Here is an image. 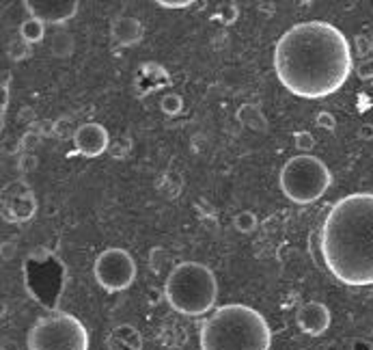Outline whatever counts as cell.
Listing matches in <instances>:
<instances>
[{
	"label": "cell",
	"instance_id": "1",
	"mask_svg": "<svg viewBox=\"0 0 373 350\" xmlns=\"http://www.w3.org/2000/svg\"><path fill=\"white\" fill-rule=\"evenodd\" d=\"M352 69V46L330 22H300L285 31L274 46L276 78L303 100L335 96L347 83Z\"/></svg>",
	"mask_w": 373,
	"mask_h": 350
},
{
	"label": "cell",
	"instance_id": "2",
	"mask_svg": "<svg viewBox=\"0 0 373 350\" xmlns=\"http://www.w3.org/2000/svg\"><path fill=\"white\" fill-rule=\"evenodd\" d=\"M322 257L341 284L373 286V192H352L328 210Z\"/></svg>",
	"mask_w": 373,
	"mask_h": 350
},
{
	"label": "cell",
	"instance_id": "3",
	"mask_svg": "<svg viewBox=\"0 0 373 350\" xmlns=\"http://www.w3.org/2000/svg\"><path fill=\"white\" fill-rule=\"evenodd\" d=\"M201 350H270L268 320L253 307L231 303L218 307L201 326Z\"/></svg>",
	"mask_w": 373,
	"mask_h": 350
},
{
	"label": "cell",
	"instance_id": "4",
	"mask_svg": "<svg viewBox=\"0 0 373 350\" xmlns=\"http://www.w3.org/2000/svg\"><path fill=\"white\" fill-rule=\"evenodd\" d=\"M164 297L182 316H205L214 309L218 299L216 274L201 262H179L167 277Z\"/></svg>",
	"mask_w": 373,
	"mask_h": 350
},
{
	"label": "cell",
	"instance_id": "5",
	"mask_svg": "<svg viewBox=\"0 0 373 350\" xmlns=\"http://www.w3.org/2000/svg\"><path fill=\"white\" fill-rule=\"evenodd\" d=\"M278 182L283 195L289 201L298 205H309L326 195L332 184V173L322 158L313 154H300L283 165Z\"/></svg>",
	"mask_w": 373,
	"mask_h": 350
},
{
	"label": "cell",
	"instance_id": "6",
	"mask_svg": "<svg viewBox=\"0 0 373 350\" xmlns=\"http://www.w3.org/2000/svg\"><path fill=\"white\" fill-rule=\"evenodd\" d=\"M87 326L67 312L41 316L28 331V350H89Z\"/></svg>",
	"mask_w": 373,
	"mask_h": 350
},
{
	"label": "cell",
	"instance_id": "7",
	"mask_svg": "<svg viewBox=\"0 0 373 350\" xmlns=\"http://www.w3.org/2000/svg\"><path fill=\"white\" fill-rule=\"evenodd\" d=\"M93 274L106 292H123L136 282V262L125 249H106L93 264Z\"/></svg>",
	"mask_w": 373,
	"mask_h": 350
},
{
	"label": "cell",
	"instance_id": "8",
	"mask_svg": "<svg viewBox=\"0 0 373 350\" xmlns=\"http://www.w3.org/2000/svg\"><path fill=\"white\" fill-rule=\"evenodd\" d=\"M3 212L9 223H26L37 212V199L24 182H14L3 192Z\"/></svg>",
	"mask_w": 373,
	"mask_h": 350
},
{
	"label": "cell",
	"instance_id": "9",
	"mask_svg": "<svg viewBox=\"0 0 373 350\" xmlns=\"http://www.w3.org/2000/svg\"><path fill=\"white\" fill-rule=\"evenodd\" d=\"M24 7L31 18L41 20L43 24H65L78 14V0H26Z\"/></svg>",
	"mask_w": 373,
	"mask_h": 350
},
{
	"label": "cell",
	"instance_id": "10",
	"mask_svg": "<svg viewBox=\"0 0 373 350\" xmlns=\"http://www.w3.org/2000/svg\"><path fill=\"white\" fill-rule=\"evenodd\" d=\"M73 145L76 152L87 158H98L110 148V136L108 130L100 123H83L76 132H73Z\"/></svg>",
	"mask_w": 373,
	"mask_h": 350
},
{
	"label": "cell",
	"instance_id": "11",
	"mask_svg": "<svg viewBox=\"0 0 373 350\" xmlns=\"http://www.w3.org/2000/svg\"><path fill=\"white\" fill-rule=\"evenodd\" d=\"M330 320H332L330 309L324 303H317V301L305 303V305H300V309L295 312L298 329H300L305 335H311V337L324 335L330 326Z\"/></svg>",
	"mask_w": 373,
	"mask_h": 350
},
{
	"label": "cell",
	"instance_id": "12",
	"mask_svg": "<svg viewBox=\"0 0 373 350\" xmlns=\"http://www.w3.org/2000/svg\"><path fill=\"white\" fill-rule=\"evenodd\" d=\"M110 35L115 39L117 46L121 48H132L136 43L142 41L145 37V26L140 20L136 18H130V16H123V18H117L112 22V29H110Z\"/></svg>",
	"mask_w": 373,
	"mask_h": 350
},
{
	"label": "cell",
	"instance_id": "13",
	"mask_svg": "<svg viewBox=\"0 0 373 350\" xmlns=\"http://www.w3.org/2000/svg\"><path fill=\"white\" fill-rule=\"evenodd\" d=\"M108 350H142V335L132 324H117L106 337Z\"/></svg>",
	"mask_w": 373,
	"mask_h": 350
},
{
	"label": "cell",
	"instance_id": "14",
	"mask_svg": "<svg viewBox=\"0 0 373 350\" xmlns=\"http://www.w3.org/2000/svg\"><path fill=\"white\" fill-rule=\"evenodd\" d=\"M238 119H240L242 125H246V128L253 130V132L266 134L268 128H270V123H268L263 110H261L257 104H242V106L238 108Z\"/></svg>",
	"mask_w": 373,
	"mask_h": 350
},
{
	"label": "cell",
	"instance_id": "15",
	"mask_svg": "<svg viewBox=\"0 0 373 350\" xmlns=\"http://www.w3.org/2000/svg\"><path fill=\"white\" fill-rule=\"evenodd\" d=\"M48 48L54 58H69L73 50H76V39H73L69 31H56L48 39Z\"/></svg>",
	"mask_w": 373,
	"mask_h": 350
},
{
	"label": "cell",
	"instance_id": "16",
	"mask_svg": "<svg viewBox=\"0 0 373 350\" xmlns=\"http://www.w3.org/2000/svg\"><path fill=\"white\" fill-rule=\"evenodd\" d=\"M20 37L26 41V43H39L43 37H46V24L37 18H26L22 24H20Z\"/></svg>",
	"mask_w": 373,
	"mask_h": 350
},
{
	"label": "cell",
	"instance_id": "17",
	"mask_svg": "<svg viewBox=\"0 0 373 350\" xmlns=\"http://www.w3.org/2000/svg\"><path fill=\"white\" fill-rule=\"evenodd\" d=\"M257 225H259V221H257V217L251 212V210H242V212H238L233 217V227L240 234H253L257 230Z\"/></svg>",
	"mask_w": 373,
	"mask_h": 350
},
{
	"label": "cell",
	"instance_id": "18",
	"mask_svg": "<svg viewBox=\"0 0 373 350\" xmlns=\"http://www.w3.org/2000/svg\"><path fill=\"white\" fill-rule=\"evenodd\" d=\"M160 108H162L164 115L175 117V115H179V113L184 110V100H182V96H177V93H167V96H162V100H160Z\"/></svg>",
	"mask_w": 373,
	"mask_h": 350
},
{
	"label": "cell",
	"instance_id": "19",
	"mask_svg": "<svg viewBox=\"0 0 373 350\" xmlns=\"http://www.w3.org/2000/svg\"><path fill=\"white\" fill-rule=\"evenodd\" d=\"M7 54H9V58H11V61L20 63V61H24V58H28V56H31V43H26L22 37H18V39H14V41L9 43Z\"/></svg>",
	"mask_w": 373,
	"mask_h": 350
},
{
	"label": "cell",
	"instance_id": "20",
	"mask_svg": "<svg viewBox=\"0 0 373 350\" xmlns=\"http://www.w3.org/2000/svg\"><path fill=\"white\" fill-rule=\"evenodd\" d=\"M293 143H295V148L300 152L309 154L315 148V136L311 132H307V130H300V132L293 134Z\"/></svg>",
	"mask_w": 373,
	"mask_h": 350
},
{
	"label": "cell",
	"instance_id": "21",
	"mask_svg": "<svg viewBox=\"0 0 373 350\" xmlns=\"http://www.w3.org/2000/svg\"><path fill=\"white\" fill-rule=\"evenodd\" d=\"M356 76H358L360 81H373V54L358 61V65H356Z\"/></svg>",
	"mask_w": 373,
	"mask_h": 350
},
{
	"label": "cell",
	"instance_id": "22",
	"mask_svg": "<svg viewBox=\"0 0 373 350\" xmlns=\"http://www.w3.org/2000/svg\"><path fill=\"white\" fill-rule=\"evenodd\" d=\"M315 125H317L320 130L335 132V130H337V119H335L332 113H328V110H320L317 117H315Z\"/></svg>",
	"mask_w": 373,
	"mask_h": 350
},
{
	"label": "cell",
	"instance_id": "23",
	"mask_svg": "<svg viewBox=\"0 0 373 350\" xmlns=\"http://www.w3.org/2000/svg\"><path fill=\"white\" fill-rule=\"evenodd\" d=\"M238 16H240V11H238V7L233 5V3H229V5H225L220 9V14L216 16L222 24L225 26H229V24H233L236 20H238Z\"/></svg>",
	"mask_w": 373,
	"mask_h": 350
},
{
	"label": "cell",
	"instance_id": "24",
	"mask_svg": "<svg viewBox=\"0 0 373 350\" xmlns=\"http://www.w3.org/2000/svg\"><path fill=\"white\" fill-rule=\"evenodd\" d=\"M130 148H132V141H130V138H127V136H123V138L119 136L115 143H110L108 152H110L115 158H119V156H125V154L130 152Z\"/></svg>",
	"mask_w": 373,
	"mask_h": 350
},
{
	"label": "cell",
	"instance_id": "25",
	"mask_svg": "<svg viewBox=\"0 0 373 350\" xmlns=\"http://www.w3.org/2000/svg\"><path fill=\"white\" fill-rule=\"evenodd\" d=\"M356 52H358L360 58L371 56V54H373V39H369V37H364V35L356 37Z\"/></svg>",
	"mask_w": 373,
	"mask_h": 350
},
{
	"label": "cell",
	"instance_id": "26",
	"mask_svg": "<svg viewBox=\"0 0 373 350\" xmlns=\"http://www.w3.org/2000/svg\"><path fill=\"white\" fill-rule=\"evenodd\" d=\"M158 5L160 7H164V9H188V7H192V0H182V3H173V0H158Z\"/></svg>",
	"mask_w": 373,
	"mask_h": 350
},
{
	"label": "cell",
	"instance_id": "27",
	"mask_svg": "<svg viewBox=\"0 0 373 350\" xmlns=\"http://www.w3.org/2000/svg\"><path fill=\"white\" fill-rule=\"evenodd\" d=\"M358 138H362V141H371L373 138V125L371 123H364L358 128Z\"/></svg>",
	"mask_w": 373,
	"mask_h": 350
},
{
	"label": "cell",
	"instance_id": "28",
	"mask_svg": "<svg viewBox=\"0 0 373 350\" xmlns=\"http://www.w3.org/2000/svg\"><path fill=\"white\" fill-rule=\"evenodd\" d=\"M352 350H371V344L367 339H356L352 344Z\"/></svg>",
	"mask_w": 373,
	"mask_h": 350
},
{
	"label": "cell",
	"instance_id": "29",
	"mask_svg": "<svg viewBox=\"0 0 373 350\" xmlns=\"http://www.w3.org/2000/svg\"><path fill=\"white\" fill-rule=\"evenodd\" d=\"M11 249H14L11 242H5V245H3V257H5V259H11V257H14V251H11Z\"/></svg>",
	"mask_w": 373,
	"mask_h": 350
}]
</instances>
